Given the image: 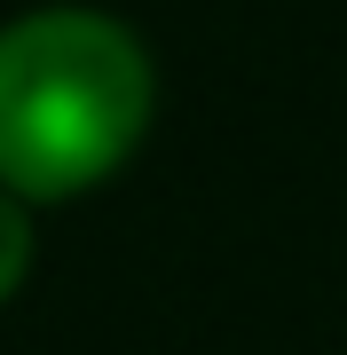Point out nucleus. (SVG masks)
I'll use <instances>...</instances> for the list:
<instances>
[{
	"label": "nucleus",
	"instance_id": "f257e3e1",
	"mask_svg": "<svg viewBox=\"0 0 347 355\" xmlns=\"http://www.w3.org/2000/svg\"><path fill=\"white\" fill-rule=\"evenodd\" d=\"M150 55L103 8H32L0 24V190L79 198L150 127Z\"/></svg>",
	"mask_w": 347,
	"mask_h": 355
},
{
	"label": "nucleus",
	"instance_id": "f03ea898",
	"mask_svg": "<svg viewBox=\"0 0 347 355\" xmlns=\"http://www.w3.org/2000/svg\"><path fill=\"white\" fill-rule=\"evenodd\" d=\"M24 261H32V221H24V205L0 190V300L24 284Z\"/></svg>",
	"mask_w": 347,
	"mask_h": 355
}]
</instances>
